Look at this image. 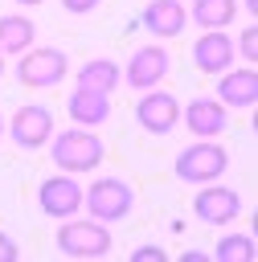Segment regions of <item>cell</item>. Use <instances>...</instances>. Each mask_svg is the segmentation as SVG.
Returning a JSON list of instances; mask_svg holds the SVG:
<instances>
[{
  "label": "cell",
  "mask_w": 258,
  "mask_h": 262,
  "mask_svg": "<svg viewBox=\"0 0 258 262\" xmlns=\"http://www.w3.org/2000/svg\"><path fill=\"white\" fill-rule=\"evenodd\" d=\"M45 147H49V160L57 164V172H70V176H78V172H94V168L106 160V147H102V139H98L90 127L53 131Z\"/></svg>",
  "instance_id": "1"
},
{
  "label": "cell",
  "mask_w": 258,
  "mask_h": 262,
  "mask_svg": "<svg viewBox=\"0 0 258 262\" xmlns=\"http://www.w3.org/2000/svg\"><path fill=\"white\" fill-rule=\"evenodd\" d=\"M53 242H57V250H61L66 258H102V254H111V246H115V237H111V229H106L102 221L78 217V213L57 221Z\"/></svg>",
  "instance_id": "2"
},
{
  "label": "cell",
  "mask_w": 258,
  "mask_h": 262,
  "mask_svg": "<svg viewBox=\"0 0 258 262\" xmlns=\"http://www.w3.org/2000/svg\"><path fill=\"white\" fill-rule=\"evenodd\" d=\"M131 205H135V192L123 176H98L90 188H82V209L102 225H115V221L131 217Z\"/></svg>",
  "instance_id": "3"
},
{
  "label": "cell",
  "mask_w": 258,
  "mask_h": 262,
  "mask_svg": "<svg viewBox=\"0 0 258 262\" xmlns=\"http://www.w3.org/2000/svg\"><path fill=\"white\" fill-rule=\"evenodd\" d=\"M225 168H229V151H225L217 139H197V143H188V147L176 156V164H172L176 180H184V184H209V180H221Z\"/></svg>",
  "instance_id": "4"
},
{
  "label": "cell",
  "mask_w": 258,
  "mask_h": 262,
  "mask_svg": "<svg viewBox=\"0 0 258 262\" xmlns=\"http://www.w3.org/2000/svg\"><path fill=\"white\" fill-rule=\"evenodd\" d=\"M66 74H70V57L61 49H53V45H37V49L29 45L20 53V61H16V82L29 86V90H49Z\"/></svg>",
  "instance_id": "5"
},
{
  "label": "cell",
  "mask_w": 258,
  "mask_h": 262,
  "mask_svg": "<svg viewBox=\"0 0 258 262\" xmlns=\"http://www.w3.org/2000/svg\"><path fill=\"white\" fill-rule=\"evenodd\" d=\"M37 209H41L45 217H53V221L82 213V184H78L70 172L45 176V180L37 184Z\"/></svg>",
  "instance_id": "6"
},
{
  "label": "cell",
  "mask_w": 258,
  "mask_h": 262,
  "mask_svg": "<svg viewBox=\"0 0 258 262\" xmlns=\"http://www.w3.org/2000/svg\"><path fill=\"white\" fill-rule=\"evenodd\" d=\"M8 135H12V143H16V147H25V151L45 147V143H49V135H53V111H49V106H41V102L16 106V111H12V119H8Z\"/></svg>",
  "instance_id": "7"
},
{
  "label": "cell",
  "mask_w": 258,
  "mask_h": 262,
  "mask_svg": "<svg viewBox=\"0 0 258 262\" xmlns=\"http://www.w3.org/2000/svg\"><path fill=\"white\" fill-rule=\"evenodd\" d=\"M192 213L205 221V225H233L238 213H242V196L217 180L209 184H197V196H192Z\"/></svg>",
  "instance_id": "8"
},
{
  "label": "cell",
  "mask_w": 258,
  "mask_h": 262,
  "mask_svg": "<svg viewBox=\"0 0 258 262\" xmlns=\"http://www.w3.org/2000/svg\"><path fill=\"white\" fill-rule=\"evenodd\" d=\"M168 70H172V57H168L164 45H139L127 61V70H123V82L131 90H152L168 78Z\"/></svg>",
  "instance_id": "9"
},
{
  "label": "cell",
  "mask_w": 258,
  "mask_h": 262,
  "mask_svg": "<svg viewBox=\"0 0 258 262\" xmlns=\"http://www.w3.org/2000/svg\"><path fill=\"white\" fill-rule=\"evenodd\" d=\"M135 123L147 131V135H168L176 123H180V102L176 94L168 90H143V98L135 102Z\"/></svg>",
  "instance_id": "10"
},
{
  "label": "cell",
  "mask_w": 258,
  "mask_h": 262,
  "mask_svg": "<svg viewBox=\"0 0 258 262\" xmlns=\"http://www.w3.org/2000/svg\"><path fill=\"white\" fill-rule=\"evenodd\" d=\"M180 119H184V127L197 135V139H217L225 127H229V106L221 102V98H192L188 106H180Z\"/></svg>",
  "instance_id": "11"
},
{
  "label": "cell",
  "mask_w": 258,
  "mask_h": 262,
  "mask_svg": "<svg viewBox=\"0 0 258 262\" xmlns=\"http://www.w3.org/2000/svg\"><path fill=\"white\" fill-rule=\"evenodd\" d=\"M192 61L201 74H221L233 66V37L225 29H201V37L192 41Z\"/></svg>",
  "instance_id": "12"
},
{
  "label": "cell",
  "mask_w": 258,
  "mask_h": 262,
  "mask_svg": "<svg viewBox=\"0 0 258 262\" xmlns=\"http://www.w3.org/2000/svg\"><path fill=\"white\" fill-rule=\"evenodd\" d=\"M217 98L233 111H250L258 102V70L254 66H229L217 74Z\"/></svg>",
  "instance_id": "13"
},
{
  "label": "cell",
  "mask_w": 258,
  "mask_h": 262,
  "mask_svg": "<svg viewBox=\"0 0 258 262\" xmlns=\"http://www.w3.org/2000/svg\"><path fill=\"white\" fill-rule=\"evenodd\" d=\"M139 25L156 37V41H172L184 33L188 25V8L180 0H147V8L139 12Z\"/></svg>",
  "instance_id": "14"
},
{
  "label": "cell",
  "mask_w": 258,
  "mask_h": 262,
  "mask_svg": "<svg viewBox=\"0 0 258 262\" xmlns=\"http://www.w3.org/2000/svg\"><path fill=\"white\" fill-rule=\"evenodd\" d=\"M66 111L78 127H102L111 119V94L102 90H86V86H74V94L66 98Z\"/></svg>",
  "instance_id": "15"
},
{
  "label": "cell",
  "mask_w": 258,
  "mask_h": 262,
  "mask_svg": "<svg viewBox=\"0 0 258 262\" xmlns=\"http://www.w3.org/2000/svg\"><path fill=\"white\" fill-rule=\"evenodd\" d=\"M37 41V25L25 12H4L0 16V53H25Z\"/></svg>",
  "instance_id": "16"
},
{
  "label": "cell",
  "mask_w": 258,
  "mask_h": 262,
  "mask_svg": "<svg viewBox=\"0 0 258 262\" xmlns=\"http://www.w3.org/2000/svg\"><path fill=\"white\" fill-rule=\"evenodd\" d=\"M119 82H123V70H119V61H111V57H90V61L78 66V86H86V90L111 94Z\"/></svg>",
  "instance_id": "17"
},
{
  "label": "cell",
  "mask_w": 258,
  "mask_h": 262,
  "mask_svg": "<svg viewBox=\"0 0 258 262\" xmlns=\"http://www.w3.org/2000/svg\"><path fill=\"white\" fill-rule=\"evenodd\" d=\"M238 16V0H192L188 20H197L201 29H225Z\"/></svg>",
  "instance_id": "18"
},
{
  "label": "cell",
  "mask_w": 258,
  "mask_h": 262,
  "mask_svg": "<svg viewBox=\"0 0 258 262\" xmlns=\"http://www.w3.org/2000/svg\"><path fill=\"white\" fill-rule=\"evenodd\" d=\"M213 258L217 262H254V237L250 233H225L213 246Z\"/></svg>",
  "instance_id": "19"
},
{
  "label": "cell",
  "mask_w": 258,
  "mask_h": 262,
  "mask_svg": "<svg viewBox=\"0 0 258 262\" xmlns=\"http://www.w3.org/2000/svg\"><path fill=\"white\" fill-rule=\"evenodd\" d=\"M238 53H242L250 66L258 61V29H254V25H246V29H242V37H238Z\"/></svg>",
  "instance_id": "20"
},
{
  "label": "cell",
  "mask_w": 258,
  "mask_h": 262,
  "mask_svg": "<svg viewBox=\"0 0 258 262\" xmlns=\"http://www.w3.org/2000/svg\"><path fill=\"white\" fill-rule=\"evenodd\" d=\"M143 258H152V262H168V250H164V246H135V250H131V262H143Z\"/></svg>",
  "instance_id": "21"
},
{
  "label": "cell",
  "mask_w": 258,
  "mask_h": 262,
  "mask_svg": "<svg viewBox=\"0 0 258 262\" xmlns=\"http://www.w3.org/2000/svg\"><path fill=\"white\" fill-rule=\"evenodd\" d=\"M16 258H20V246L0 229V262H16Z\"/></svg>",
  "instance_id": "22"
},
{
  "label": "cell",
  "mask_w": 258,
  "mask_h": 262,
  "mask_svg": "<svg viewBox=\"0 0 258 262\" xmlns=\"http://www.w3.org/2000/svg\"><path fill=\"white\" fill-rule=\"evenodd\" d=\"M102 0H61V8L66 12H74V16H86V12H94Z\"/></svg>",
  "instance_id": "23"
},
{
  "label": "cell",
  "mask_w": 258,
  "mask_h": 262,
  "mask_svg": "<svg viewBox=\"0 0 258 262\" xmlns=\"http://www.w3.org/2000/svg\"><path fill=\"white\" fill-rule=\"evenodd\" d=\"M180 262H209V258H205L201 250H184V254H180Z\"/></svg>",
  "instance_id": "24"
},
{
  "label": "cell",
  "mask_w": 258,
  "mask_h": 262,
  "mask_svg": "<svg viewBox=\"0 0 258 262\" xmlns=\"http://www.w3.org/2000/svg\"><path fill=\"white\" fill-rule=\"evenodd\" d=\"M242 8L246 12H258V0H242Z\"/></svg>",
  "instance_id": "25"
},
{
  "label": "cell",
  "mask_w": 258,
  "mask_h": 262,
  "mask_svg": "<svg viewBox=\"0 0 258 262\" xmlns=\"http://www.w3.org/2000/svg\"><path fill=\"white\" fill-rule=\"evenodd\" d=\"M12 4H20V8H37L41 0H12Z\"/></svg>",
  "instance_id": "26"
},
{
  "label": "cell",
  "mask_w": 258,
  "mask_h": 262,
  "mask_svg": "<svg viewBox=\"0 0 258 262\" xmlns=\"http://www.w3.org/2000/svg\"><path fill=\"white\" fill-rule=\"evenodd\" d=\"M0 74H4V53H0Z\"/></svg>",
  "instance_id": "27"
},
{
  "label": "cell",
  "mask_w": 258,
  "mask_h": 262,
  "mask_svg": "<svg viewBox=\"0 0 258 262\" xmlns=\"http://www.w3.org/2000/svg\"><path fill=\"white\" fill-rule=\"evenodd\" d=\"M0 135H4V119H0Z\"/></svg>",
  "instance_id": "28"
}]
</instances>
